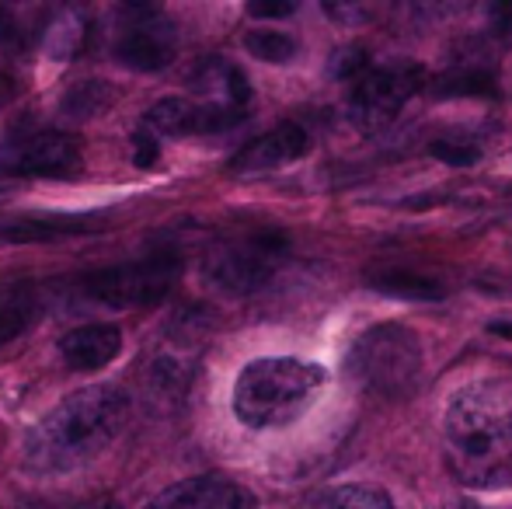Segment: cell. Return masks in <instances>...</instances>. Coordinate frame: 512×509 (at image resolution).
<instances>
[{
    "label": "cell",
    "instance_id": "obj_10",
    "mask_svg": "<svg viewBox=\"0 0 512 509\" xmlns=\"http://www.w3.org/2000/svg\"><path fill=\"white\" fill-rule=\"evenodd\" d=\"M248 112L234 109V105H199L192 98H161L157 105H150L143 123L154 133L164 136H189V133H223L244 123Z\"/></svg>",
    "mask_w": 512,
    "mask_h": 509
},
{
    "label": "cell",
    "instance_id": "obj_12",
    "mask_svg": "<svg viewBox=\"0 0 512 509\" xmlns=\"http://www.w3.org/2000/svg\"><path fill=\"white\" fill-rule=\"evenodd\" d=\"M143 509H251V496L227 478L203 475L171 485Z\"/></svg>",
    "mask_w": 512,
    "mask_h": 509
},
{
    "label": "cell",
    "instance_id": "obj_17",
    "mask_svg": "<svg viewBox=\"0 0 512 509\" xmlns=\"http://www.w3.org/2000/svg\"><path fill=\"white\" fill-rule=\"evenodd\" d=\"M112 102H115V91L108 88L105 81H81L63 95L60 109L67 112L70 119H95V116H102Z\"/></svg>",
    "mask_w": 512,
    "mask_h": 509
},
{
    "label": "cell",
    "instance_id": "obj_1",
    "mask_svg": "<svg viewBox=\"0 0 512 509\" xmlns=\"http://www.w3.org/2000/svg\"><path fill=\"white\" fill-rule=\"evenodd\" d=\"M446 464L464 489H512V381L485 377L460 387L443 419Z\"/></svg>",
    "mask_w": 512,
    "mask_h": 509
},
{
    "label": "cell",
    "instance_id": "obj_27",
    "mask_svg": "<svg viewBox=\"0 0 512 509\" xmlns=\"http://www.w3.org/2000/svg\"><path fill=\"white\" fill-rule=\"evenodd\" d=\"M18 91H21L18 77H14L11 70L0 67V109H7V105H11L14 98H18Z\"/></svg>",
    "mask_w": 512,
    "mask_h": 509
},
{
    "label": "cell",
    "instance_id": "obj_22",
    "mask_svg": "<svg viewBox=\"0 0 512 509\" xmlns=\"http://www.w3.org/2000/svg\"><path fill=\"white\" fill-rule=\"evenodd\" d=\"M370 67L373 63H370V56H366L363 46H345V49H338L335 63H331V74L352 84V81H359Z\"/></svg>",
    "mask_w": 512,
    "mask_h": 509
},
{
    "label": "cell",
    "instance_id": "obj_9",
    "mask_svg": "<svg viewBox=\"0 0 512 509\" xmlns=\"http://www.w3.org/2000/svg\"><path fill=\"white\" fill-rule=\"evenodd\" d=\"M129 14H133V25H126V32L115 42L119 63L133 70H147V74L168 67L178 49L175 25L154 7H133Z\"/></svg>",
    "mask_w": 512,
    "mask_h": 509
},
{
    "label": "cell",
    "instance_id": "obj_16",
    "mask_svg": "<svg viewBox=\"0 0 512 509\" xmlns=\"http://www.w3.org/2000/svg\"><path fill=\"white\" fill-rule=\"evenodd\" d=\"M425 91L436 98H481L499 95V84L485 70H453V74H443L432 84H425Z\"/></svg>",
    "mask_w": 512,
    "mask_h": 509
},
{
    "label": "cell",
    "instance_id": "obj_11",
    "mask_svg": "<svg viewBox=\"0 0 512 509\" xmlns=\"http://www.w3.org/2000/svg\"><path fill=\"white\" fill-rule=\"evenodd\" d=\"M310 150V136L300 123H279L276 129H269L265 136L251 140L248 147H241L230 157L227 168L234 175H258V171H272L283 168L290 161H300Z\"/></svg>",
    "mask_w": 512,
    "mask_h": 509
},
{
    "label": "cell",
    "instance_id": "obj_26",
    "mask_svg": "<svg viewBox=\"0 0 512 509\" xmlns=\"http://www.w3.org/2000/svg\"><path fill=\"white\" fill-rule=\"evenodd\" d=\"M488 14H492L495 32L512 35V0H502V4H492V7H488Z\"/></svg>",
    "mask_w": 512,
    "mask_h": 509
},
{
    "label": "cell",
    "instance_id": "obj_2",
    "mask_svg": "<svg viewBox=\"0 0 512 509\" xmlns=\"http://www.w3.org/2000/svg\"><path fill=\"white\" fill-rule=\"evenodd\" d=\"M129 415V398L119 387H84L53 408L28 433L25 461L35 471H74L95 461L115 443Z\"/></svg>",
    "mask_w": 512,
    "mask_h": 509
},
{
    "label": "cell",
    "instance_id": "obj_13",
    "mask_svg": "<svg viewBox=\"0 0 512 509\" xmlns=\"http://www.w3.org/2000/svg\"><path fill=\"white\" fill-rule=\"evenodd\" d=\"M119 349H122V332L115 325H105V321L81 325L60 339L63 360L74 370H102L119 356Z\"/></svg>",
    "mask_w": 512,
    "mask_h": 509
},
{
    "label": "cell",
    "instance_id": "obj_18",
    "mask_svg": "<svg viewBox=\"0 0 512 509\" xmlns=\"http://www.w3.org/2000/svg\"><path fill=\"white\" fill-rule=\"evenodd\" d=\"M35 321H39V304H35L32 293H14V297L0 300V349L7 342L21 339Z\"/></svg>",
    "mask_w": 512,
    "mask_h": 509
},
{
    "label": "cell",
    "instance_id": "obj_15",
    "mask_svg": "<svg viewBox=\"0 0 512 509\" xmlns=\"http://www.w3.org/2000/svg\"><path fill=\"white\" fill-rule=\"evenodd\" d=\"M370 286L398 300H443L446 297L443 283H436V279H429V276H415V272H380V276L370 279Z\"/></svg>",
    "mask_w": 512,
    "mask_h": 509
},
{
    "label": "cell",
    "instance_id": "obj_25",
    "mask_svg": "<svg viewBox=\"0 0 512 509\" xmlns=\"http://www.w3.org/2000/svg\"><path fill=\"white\" fill-rule=\"evenodd\" d=\"M297 11V4H290V0H251L248 4V14L251 18H290V14Z\"/></svg>",
    "mask_w": 512,
    "mask_h": 509
},
{
    "label": "cell",
    "instance_id": "obj_19",
    "mask_svg": "<svg viewBox=\"0 0 512 509\" xmlns=\"http://www.w3.org/2000/svg\"><path fill=\"white\" fill-rule=\"evenodd\" d=\"M84 42V18L77 11H63L46 28V53L53 60H74Z\"/></svg>",
    "mask_w": 512,
    "mask_h": 509
},
{
    "label": "cell",
    "instance_id": "obj_24",
    "mask_svg": "<svg viewBox=\"0 0 512 509\" xmlns=\"http://www.w3.org/2000/svg\"><path fill=\"white\" fill-rule=\"evenodd\" d=\"M161 157V140L150 129H136L133 133V164L136 168H154V161Z\"/></svg>",
    "mask_w": 512,
    "mask_h": 509
},
{
    "label": "cell",
    "instance_id": "obj_29",
    "mask_svg": "<svg viewBox=\"0 0 512 509\" xmlns=\"http://www.w3.org/2000/svg\"><path fill=\"white\" fill-rule=\"evenodd\" d=\"M488 332L499 335V339H509L512 342V321H492V325H488Z\"/></svg>",
    "mask_w": 512,
    "mask_h": 509
},
{
    "label": "cell",
    "instance_id": "obj_5",
    "mask_svg": "<svg viewBox=\"0 0 512 509\" xmlns=\"http://www.w3.org/2000/svg\"><path fill=\"white\" fill-rule=\"evenodd\" d=\"M178 276H182V258L175 252H154L147 258H136V262L91 272V276H84L81 290L84 297L105 307H147L161 304L175 290Z\"/></svg>",
    "mask_w": 512,
    "mask_h": 509
},
{
    "label": "cell",
    "instance_id": "obj_6",
    "mask_svg": "<svg viewBox=\"0 0 512 509\" xmlns=\"http://www.w3.org/2000/svg\"><path fill=\"white\" fill-rule=\"evenodd\" d=\"M286 252H290V241H286L283 231L241 234V238L227 241L206 258V276L209 283L220 286L230 297H248L276 276Z\"/></svg>",
    "mask_w": 512,
    "mask_h": 509
},
{
    "label": "cell",
    "instance_id": "obj_8",
    "mask_svg": "<svg viewBox=\"0 0 512 509\" xmlns=\"http://www.w3.org/2000/svg\"><path fill=\"white\" fill-rule=\"evenodd\" d=\"M0 168L25 178H70L81 171V143L70 133H32L0 154Z\"/></svg>",
    "mask_w": 512,
    "mask_h": 509
},
{
    "label": "cell",
    "instance_id": "obj_14",
    "mask_svg": "<svg viewBox=\"0 0 512 509\" xmlns=\"http://www.w3.org/2000/svg\"><path fill=\"white\" fill-rule=\"evenodd\" d=\"M88 231H102V217H95V213H81V217H74V213H53V217L11 220L0 231V238L11 241V245H35V241H56Z\"/></svg>",
    "mask_w": 512,
    "mask_h": 509
},
{
    "label": "cell",
    "instance_id": "obj_23",
    "mask_svg": "<svg viewBox=\"0 0 512 509\" xmlns=\"http://www.w3.org/2000/svg\"><path fill=\"white\" fill-rule=\"evenodd\" d=\"M429 154L443 164H453V168H471V164L481 157V150L471 147V143H460V140H436L429 147Z\"/></svg>",
    "mask_w": 512,
    "mask_h": 509
},
{
    "label": "cell",
    "instance_id": "obj_3",
    "mask_svg": "<svg viewBox=\"0 0 512 509\" xmlns=\"http://www.w3.org/2000/svg\"><path fill=\"white\" fill-rule=\"evenodd\" d=\"M321 363L297 360V356H265L237 374L234 381V415L248 429H279L297 422L321 394Z\"/></svg>",
    "mask_w": 512,
    "mask_h": 509
},
{
    "label": "cell",
    "instance_id": "obj_7",
    "mask_svg": "<svg viewBox=\"0 0 512 509\" xmlns=\"http://www.w3.org/2000/svg\"><path fill=\"white\" fill-rule=\"evenodd\" d=\"M425 91V74L415 63H384L370 67L349 91V119L363 133H380L401 116L411 98Z\"/></svg>",
    "mask_w": 512,
    "mask_h": 509
},
{
    "label": "cell",
    "instance_id": "obj_4",
    "mask_svg": "<svg viewBox=\"0 0 512 509\" xmlns=\"http://www.w3.org/2000/svg\"><path fill=\"white\" fill-rule=\"evenodd\" d=\"M345 363H349V374L366 391H377L384 398H405V394L415 391L418 377H422L425 356L422 342L408 325L384 321V325L366 328L352 342Z\"/></svg>",
    "mask_w": 512,
    "mask_h": 509
},
{
    "label": "cell",
    "instance_id": "obj_20",
    "mask_svg": "<svg viewBox=\"0 0 512 509\" xmlns=\"http://www.w3.org/2000/svg\"><path fill=\"white\" fill-rule=\"evenodd\" d=\"M244 49L262 63H290L297 56V39L276 28H255L244 35Z\"/></svg>",
    "mask_w": 512,
    "mask_h": 509
},
{
    "label": "cell",
    "instance_id": "obj_28",
    "mask_svg": "<svg viewBox=\"0 0 512 509\" xmlns=\"http://www.w3.org/2000/svg\"><path fill=\"white\" fill-rule=\"evenodd\" d=\"M11 32H14V18H11V11H7V7H0V42L11 39Z\"/></svg>",
    "mask_w": 512,
    "mask_h": 509
},
{
    "label": "cell",
    "instance_id": "obj_21",
    "mask_svg": "<svg viewBox=\"0 0 512 509\" xmlns=\"http://www.w3.org/2000/svg\"><path fill=\"white\" fill-rule=\"evenodd\" d=\"M317 509H394L391 496L377 485H342L321 496Z\"/></svg>",
    "mask_w": 512,
    "mask_h": 509
}]
</instances>
